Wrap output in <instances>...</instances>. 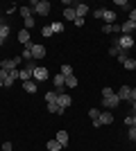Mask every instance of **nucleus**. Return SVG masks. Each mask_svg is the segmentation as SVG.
Segmentation results:
<instances>
[{"instance_id":"obj_1","label":"nucleus","mask_w":136,"mask_h":151,"mask_svg":"<svg viewBox=\"0 0 136 151\" xmlns=\"http://www.w3.org/2000/svg\"><path fill=\"white\" fill-rule=\"evenodd\" d=\"M50 2L48 0H32V12L34 14H39V16H48L50 14Z\"/></svg>"},{"instance_id":"obj_2","label":"nucleus","mask_w":136,"mask_h":151,"mask_svg":"<svg viewBox=\"0 0 136 151\" xmlns=\"http://www.w3.org/2000/svg\"><path fill=\"white\" fill-rule=\"evenodd\" d=\"M71 104H73V99H71V97H68V95H59V97H57V106H59V115H61V113H64V111H66V108H68V106H71Z\"/></svg>"},{"instance_id":"obj_3","label":"nucleus","mask_w":136,"mask_h":151,"mask_svg":"<svg viewBox=\"0 0 136 151\" xmlns=\"http://www.w3.org/2000/svg\"><path fill=\"white\" fill-rule=\"evenodd\" d=\"M102 104H104V108H116L118 104H120V97L113 93V95H109V97H102Z\"/></svg>"},{"instance_id":"obj_4","label":"nucleus","mask_w":136,"mask_h":151,"mask_svg":"<svg viewBox=\"0 0 136 151\" xmlns=\"http://www.w3.org/2000/svg\"><path fill=\"white\" fill-rule=\"evenodd\" d=\"M116 43L120 45V50H129V47H134V43H136V41H134L132 36H125V34H123V36L118 38Z\"/></svg>"},{"instance_id":"obj_5","label":"nucleus","mask_w":136,"mask_h":151,"mask_svg":"<svg viewBox=\"0 0 136 151\" xmlns=\"http://www.w3.org/2000/svg\"><path fill=\"white\" fill-rule=\"evenodd\" d=\"M30 52H32V59H43V57H45V47H43L41 43H34Z\"/></svg>"},{"instance_id":"obj_6","label":"nucleus","mask_w":136,"mask_h":151,"mask_svg":"<svg viewBox=\"0 0 136 151\" xmlns=\"http://www.w3.org/2000/svg\"><path fill=\"white\" fill-rule=\"evenodd\" d=\"M102 18H104L107 25H113L116 23V12L113 9H102Z\"/></svg>"},{"instance_id":"obj_7","label":"nucleus","mask_w":136,"mask_h":151,"mask_svg":"<svg viewBox=\"0 0 136 151\" xmlns=\"http://www.w3.org/2000/svg\"><path fill=\"white\" fill-rule=\"evenodd\" d=\"M16 63H20V59H2L0 68L2 70H16Z\"/></svg>"},{"instance_id":"obj_8","label":"nucleus","mask_w":136,"mask_h":151,"mask_svg":"<svg viewBox=\"0 0 136 151\" xmlns=\"http://www.w3.org/2000/svg\"><path fill=\"white\" fill-rule=\"evenodd\" d=\"M134 29H136V23H132V20H125L123 25H120V34H125V36H129Z\"/></svg>"},{"instance_id":"obj_9","label":"nucleus","mask_w":136,"mask_h":151,"mask_svg":"<svg viewBox=\"0 0 136 151\" xmlns=\"http://www.w3.org/2000/svg\"><path fill=\"white\" fill-rule=\"evenodd\" d=\"M34 79H36V81H45V79H48V70H45V68H41V65H39V68H36V70H34Z\"/></svg>"},{"instance_id":"obj_10","label":"nucleus","mask_w":136,"mask_h":151,"mask_svg":"<svg viewBox=\"0 0 136 151\" xmlns=\"http://www.w3.org/2000/svg\"><path fill=\"white\" fill-rule=\"evenodd\" d=\"M86 12H89V7H86L84 2H77V5H75V14H77V18H84Z\"/></svg>"},{"instance_id":"obj_11","label":"nucleus","mask_w":136,"mask_h":151,"mask_svg":"<svg viewBox=\"0 0 136 151\" xmlns=\"http://www.w3.org/2000/svg\"><path fill=\"white\" fill-rule=\"evenodd\" d=\"M55 140H57V142H59L61 147H66V145H68V133H66V131H57Z\"/></svg>"},{"instance_id":"obj_12","label":"nucleus","mask_w":136,"mask_h":151,"mask_svg":"<svg viewBox=\"0 0 136 151\" xmlns=\"http://www.w3.org/2000/svg\"><path fill=\"white\" fill-rule=\"evenodd\" d=\"M64 18H66V20H73V23H75V18H77V14H75V7H66V9H64Z\"/></svg>"},{"instance_id":"obj_13","label":"nucleus","mask_w":136,"mask_h":151,"mask_svg":"<svg viewBox=\"0 0 136 151\" xmlns=\"http://www.w3.org/2000/svg\"><path fill=\"white\" fill-rule=\"evenodd\" d=\"M97 122H100V126H102V124H111V122H113V115H111V113H100Z\"/></svg>"},{"instance_id":"obj_14","label":"nucleus","mask_w":136,"mask_h":151,"mask_svg":"<svg viewBox=\"0 0 136 151\" xmlns=\"http://www.w3.org/2000/svg\"><path fill=\"white\" fill-rule=\"evenodd\" d=\"M45 147H48V151H61V149H64V147L59 145V142H57L55 138H52V140H48V145H45Z\"/></svg>"},{"instance_id":"obj_15","label":"nucleus","mask_w":136,"mask_h":151,"mask_svg":"<svg viewBox=\"0 0 136 151\" xmlns=\"http://www.w3.org/2000/svg\"><path fill=\"white\" fill-rule=\"evenodd\" d=\"M129 93H132V88H129V86H123V88H120V90H118V97H120V99H129Z\"/></svg>"},{"instance_id":"obj_16","label":"nucleus","mask_w":136,"mask_h":151,"mask_svg":"<svg viewBox=\"0 0 136 151\" xmlns=\"http://www.w3.org/2000/svg\"><path fill=\"white\" fill-rule=\"evenodd\" d=\"M23 90H25V93H36V83L34 81H23Z\"/></svg>"},{"instance_id":"obj_17","label":"nucleus","mask_w":136,"mask_h":151,"mask_svg":"<svg viewBox=\"0 0 136 151\" xmlns=\"http://www.w3.org/2000/svg\"><path fill=\"white\" fill-rule=\"evenodd\" d=\"M18 79H23V81H30V79H32V72H27L25 68L18 70Z\"/></svg>"},{"instance_id":"obj_18","label":"nucleus","mask_w":136,"mask_h":151,"mask_svg":"<svg viewBox=\"0 0 136 151\" xmlns=\"http://www.w3.org/2000/svg\"><path fill=\"white\" fill-rule=\"evenodd\" d=\"M57 90H48V93H45V101H48V104H50V101H57Z\"/></svg>"},{"instance_id":"obj_19","label":"nucleus","mask_w":136,"mask_h":151,"mask_svg":"<svg viewBox=\"0 0 136 151\" xmlns=\"http://www.w3.org/2000/svg\"><path fill=\"white\" fill-rule=\"evenodd\" d=\"M36 68H39V65H36L34 59H32V61H25V70H27V72H32V75H34V70H36Z\"/></svg>"},{"instance_id":"obj_20","label":"nucleus","mask_w":136,"mask_h":151,"mask_svg":"<svg viewBox=\"0 0 136 151\" xmlns=\"http://www.w3.org/2000/svg\"><path fill=\"white\" fill-rule=\"evenodd\" d=\"M125 70H136V59H127V61H123Z\"/></svg>"},{"instance_id":"obj_21","label":"nucleus","mask_w":136,"mask_h":151,"mask_svg":"<svg viewBox=\"0 0 136 151\" xmlns=\"http://www.w3.org/2000/svg\"><path fill=\"white\" fill-rule=\"evenodd\" d=\"M52 34H61V32H64V23H52Z\"/></svg>"},{"instance_id":"obj_22","label":"nucleus","mask_w":136,"mask_h":151,"mask_svg":"<svg viewBox=\"0 0 136 151\" xmlns=\"http://www.w3.org/2000/svg\"><path fill=\"white\" fill-rule=\"evenodd\" d=\"M120 52H123V50H120V45H118V43H113V45L109 47V54H111V57H118Z\"/></svg>"},{"instance_id":"obj_23","label":"nucleus","mask_w":136,"mask_h":151,"mask_svg":"<svg viewBox=\"0 0 136 151\" xmlns=\"http://www.w3.org/2000/svg\"><path fill=\"white\" fill-rule=\"evenodd\" d=\"M66 86H68V88H75V86H77V79H75V75L66 77Z\"/></svg>"},{"instance_id":"obj_24","label":"nucleus","mask_w":136,"mask_h":151,"mask_svg":"<svg viewBox=\"0 0 136 151\" xmlns=\"http://www.w3.org/2000/svg\"><path fill=\"white\" fill-rule=\"evenodd\" d=\"M125 124H127V126H136V113L127 115V117H125Z\"/></svg>"},{"instance_id":"obj_25","label":"nucleus","mask_w":136,"mask_h":151,"mask_svg":"<svg viewBox=\"0 0 136 151\" xmlns=\"http://www.w3.org/2000/svg\"><path fill=\"white\" fill-rule=\"evenodd\" d=\"M61 75H64V77H71V75H73V68L68 65V63H64V65H61Z\"/></svg>"},{"instance_id":"obj_26","label":"nucleus","mask_w":136,"mask_h":151,"mask_svg":"<svg viewBox=\"0 0 136 151\" xmlns=\"http://www.w3.org/2000/svg\"><path fill=\"white\" fill-rule=\"evenodd\" d=\"M18 12H20V16H23V18H30V16H32V9H30V7H20Z\"/></svg>"},{"instance_id":"obj_27","label":"nucleus","mask_w":136,"mask_h":151,"mask_svg":"<svg viewBox=\"0 0 136 151\" xmlns=\"http://www.w3.org/2000/svg\"><path fill=\"white\" fill-rule=\"evenodd\" d=\"M7 36H9V25H2V27H0V38L5 41Z\"/></svg>"},{"instance_id":"obj_28","label":"nucleus","mask_w":136,"mask_h":151,"mask_svg":"<svg viewBox=\"0 0 136 151\" xmlns=\"http://www.w3.org/2000/svg\"><path fill=\"white\" fill-rule=\"evenodd\" d=\"M34 27V18L30 16V18H25V23H23V29H32Z\"/></svg>"},{"instance_id":"obj_29","label":"nucleus","mask_w":136,"mask_h":151,"mask_svg":"<svg viewBox=\"0 0 136 151\" xmlns=\"http://www.w3.org/2000/svg\"><path fill=\"white\" fill-rule=\"evenodd\" d=\"M89 117H91V120H97V117H100V108H91V111H89Z\"/></svg>"},{"instance_id":"obj_30","label":"nucleus","mask_w":136,"mask_h":151,"mask_svg":"<svg viewBox=\"0 0 136 151\" xmlns=\"http://www.w3.org/2000/svg\"><path fill=\"white\" fill-rule=\"evenodd\" d=\"M48 111H50V113H57V115H59V106H57V101H50V104H48Z\"/></svg>"},{"instance_id":"obj_31","label":"nucleus","mask_w":136,"mask_h":151,"mask_svg":"<svg viewBox=\"0 0 136 151\" xmlns=\"http://www.w3.org/2000/svg\"><path fill=\"white\" fill-rule=\"evenodd\" d=\"M41 34H43L45 38H48V36H52V27H50V25H45L43 29H41Z\"/></svg>"},{"instance_id":"obj_32","label":"nucleus","mask_w":136,"mask_h":151,"mask_svg":"<svg viewBox=\"0 0 136 151\" xmlns=\"http://www.w3.org/2000/svg\"><path fill=\"white\" fill-rule=\"evenodd\" d=\"M127 135H129V140H134V142H136V126H129Z\"/></svg>"},{"instance_id":"obj_33","label":"nucleus","mask_w":136,"mask_h":151,"mask_svg":"<svg viewBox=\"0 0 136 151\" xmlns=\"http://www.w3.org/2000/svg\"><path fill=\"white\" fill-rule=\"evenodd\" d=\"M116 7H123V9H129V2H127V0H116Z\"/></svg>"},{"instance_id":"obj_34","label":"nucleus","mask_w":136,"mask_h":151,"mask_svg":"<svg viewBox=\"0 0 136 151\" xmlns=\"http://www.w3.org/2000/svg\"><path fill=\"white\" fill-rule=\"evenodd\" d=\"M109 95H113V90H111L109 86H104L102 88V97H109Z\"/></svg>"},{"instance_id":"obj_35","label":"nucleus","mask_w":136,"mask_h":151,"mask_svg":"<svg viewBox=\"0 0 136 151\" xmlns=\"http://www.w3.org/2000/svg\"><path fill=\"white\" fill-rule=\"evenodd\" d=\"M0 151H12V142H2V147H0Z\"/></svg>"},{"instance_id":"obj_36","label":"nucleus","mask_w":136,"mask_h":151,"mask_svg":"<svg viewBox=\"0 0 136 151\" xmlns=\"http://www.w3.org/2000/svg\"><path fill=\"white\" fill-rule=\"evenodd\" d=\"M23 59H25V61H32V52L25 50V52H23Z\"/></svg>"},{"instance_id":"obj_37","label":"nucleus","mask_w":136,"mask_h":151,"mask_svg":"<svg viewBox=\"0 0 136 151\" xmlns=\"http://www.w3.org/2000/svg\"><path fill=\"white\" fill-rule=\"evenodd\" d=\"M129 20H132V23H136V9H132V12H129Z\"/></svg>"},{"instance_id":"obj_38","label":"nucleus","mask_w":136,"mask_h":151,"mask_svg":"<svg viewBox=\"0 0 136 151\" xmlns=\"http://www.w3.org/2000/svg\"><path fill=\"white\" fill-rule=\"evenodd\" d=\"M129 101H136V88H132V93H129Z\"/></svg>"},{"instance_id":"obj_39","label":"nucleus","mask_w":136,"mask_h":151,"mask_svg":"<svg viewBox=\"0 0 136 151\" xmlns=\"http://www.w3.org/2000/svg\"><path fill=\"white\" fill-rule=\"evenodd\" d=\"M102 32L104 34H111V25H102Z\"/></svg>"},{"instance_id":"obj_40","label":"nucleus","mask_w":136,"mask_h":151,"mask_svg":"<svg viewBox=\"0 0 136 151\" xmlns=\"http://www.w3.org/2000/svg\"><path fill=\"white\" fill-rule=\"evenodd\" d=\"M132 113H136V101H132Z\"/></svg>"},{"instance_id":"obj_41","label":"nucleus","mask_w":136,"mask_h":151,"mask_svg":"<svg viewBox=\"0 0 136 151\" xmlns=\"http://www.w3.org/2000/svg\"><path fill=\"white\" fill-rule=\"evenodd\" d=\"M2 86H5V83H2V77H0V88H2Z\"/></svg>"},{"instance_id":"obj_42","label":"nucleus","mask_w":136,"mask_h":151,"mask_svg":"<svg viewBox=\"0 0 136 151\" xmlns=\"http://www.w3.org/2000/svg\"><path fill=\"white\" fill-rule=\"evenodd\" d=\"M2 43H5V41H2V38H0V47H2Z\"/></svg>"},{"instance_id":"obj_43","label":"nucleus","mask_w":136,"mask_h":151,"mask_svg":"<svg viewBox=\"0 0 136 151\" xmlns=\"http://www.w3.org/2000/svg\"><path fill=\"white\" fill-rule=\"evenodd\" d=\"M2 25H5V23H2V18H0V27H2Z\"/></svg>"},{"instance_id":"obj_44","label":"nucleus","mask_w":136,"mask_h":151,"mask_svg":"<svg viewBox=\"0 0 136 151\" xmlns=\"http://www.w3.org/2000/svg\"><path fill=\"white\" fill-rule=\"evenodd\" d=\"M134 47H136V43H134Z\"/></svg>"},{"instance_id":"obj_45","label":"nucleus","mask_w":136,"mask_h":151,"mask_svg":"<svg viewBox=\"0 0 136 151\" xmlns=\"http://www.w3.org/2000/svg\"><path fill=\"white\" fill-rule=\"evenodd\" d=\"M0 147H2V145H0Z\"/></svg>"}]
</instances>
